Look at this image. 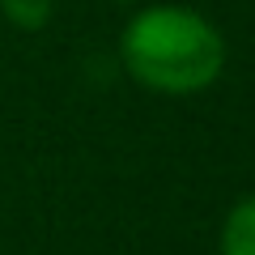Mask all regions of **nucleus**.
I'll list each match as a JSON object with an SVG mask.
<instances>
[{"label": "nucleus", "mask_w": 255, "mask_h": 255, "mask_svg": "<svg viewBox=\"0 0 255 255\" xmlns=\"http://www.w3.org/2000/svg\"><path fill=\"white\" fill-rule=\"evenodd\" d=\"M124 73L149 94L191 98L226 68V38L217 21L187 4H140L119 34Z\"/></svg>", "instance_id": "nucleus-1"}, {"label": "nucleus", "mask_w": 255, "mask_h": 255, "mask_svg": "<svg viewBox=\"0 0 255 255\" xmlns=\"http://www.w3.org/2000/svg\"><path fill=\"white\" fill-rule=\"evenodd\" d=\"M217 251L221 255H255V191L230 204L226 221L217 234Z\"/></svg>", "instance_id": "nucleus-2"}, {"label": "nucleus", "mask_w": 255, "mask_h": 255, "mask_svg": "<svg viewBox=\"0 0 255 255\" xmlns=\"http://www.w3.org/2000/svg\"><path fill=\"white\" fill-rule=\"evenodd\" d=\"M0 9L17 30H43L51 21V0H0Z\"/></svg>", "instance_id": "nucleus-3"}, {"label": "nucleus", "mask_w": 255, "mask_h": 255, "mask_svg": "<svg viewBox=\"0 0 255 255\" xmlns=\"http://www.w3.org/2000/svg\"><path fill=\"white\" fill-rule=\"evenodd\" d=\"M111 4H140V0H111Z\"/></svg>", "instance_id": "nucleus-4"}]
</instances>
